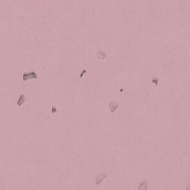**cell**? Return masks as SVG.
<instances>
[{
  "label": "cell",
  "instance_id": "5b68a950",
  "mask_svg": "<svg viewBox=\"0 0 190 190\" xmlns=\"http://www.w3.org/2000/svg\"><path fill=\"white\" fill-rule=\"evenodd\" d=\"M107 56V54L104 52H103L102 50H99L97 53V57L99 59H104V58L106 57Z\"/></svg>",
  "mask_w": 190,
  "mask_h": 190
},
{
  "label": "cell",
  "instance_id": "52a82bcc",
  "mask_svg": "<svg viewBox=\"0 0 190 190\" xmlns=\"http://www.w3.org/2000/svg\"><path fill=\"white\" fill-rule=\"evenodd\" d=\"M158 81H159V80H158V78H153V79H152V83H153L155 84L156 85H158Z\"/></svg>",
  "mask_w": 190,
  "mask_h": 190
},
{
  "label": "cell",
  "instance_id": "ba28073f",
  "mask_svg": "<svg viewBox=\"0 0 190 190\" xmlns=\"http://www.w3.org/2000/svg\"><path fill=\"white\" fill-rule=\"evenodd\" d=\"M57 112V109L54 106L52 107V113H55V112Z\"/></svg>",
  "mask_w": 190,
  "mask_h": 190
},
{
  "label": "cell",
  "instance_id": "3957f363",
  "mask_svg": "<svg viewBox=\"0 0 190 190\" xmlns=\"http://www.w3.org/2000/svg\"><path fill=\"white\" fill-rule=\"evenodd\" d=\"M107 176H108L107 174H99L98 176L96 177V179H95V181H96L97 185H99V184H100V183L105 179V178Z\"/></svg>",
  "mask_w": 190,
  "mask_h": 190
},
{
  "label": "cell",
  "instance_id": "9c48e42d",
  "mask_svg": "<svg viewBox=\"0 0 190 190\" xmlns=\"http://www.w3.org/2000/svg\"><path fill=\"white\" fill-rule=\"evenodd\" d=\"M85 73H86V70H83V71H82V74H81V75H80V77H81V78H82V76H83V74H84Z\"/></svg>",
  "mask_w": 190,
  "mask_h": 190
},
{
  "label": "cell",
  "instance_id": "6da1fadb",
  "mask_svg": "<svg viewBox=\"0 0 190 190\" xmlns=\"http://www.w3.org/2000/svg\"><path fill=\"white\" fill-rule=\"evenodd\" d=\"M38 78L36 73L34 71H32L29 73H25L23 75V80L24 81H26V80H29V79H36Z\"/></svg>",
  "mask_w": 190,
  "mask_h": 190
},
{
  "label": "cell",
  "instance_id": "277c9868",
  "mask_svg": "<svg viewBox=\"0 0 190 190\" xmlns=\"http://www.w3.org/2000/svg\"><path fill=\"white\" fill-rule=\"evenodd\" d=\"M147 186H148V184L146 181L143 180L142 182H141L140 185L138 187V190H147Z\"/></svg>",
  "mask_w": 190,
  "mask_h": 190
},
{
  "label": "cell",
  "instance_id": "7a4b0ae2",
  "mask_svg": "<svg viewBox=\"0 0 190 190\" xmlns=\"http://www.w3.org/2000/svg\"><path fill=\"white\" fill-rule=\"evenodd\" d=\"M119 108V104L114 100H111L109 102V108L111 112H115L117 109Z\"/></svg>",
  "mask_w": 190,
  "mask_h": 190
},
{
  "label": "cell",
  "instance_id": "8992f818",
  "mask_svg": "<svg viewBox=\"0 0 190 190\" xmlns=\"http://www.w3.org/2000/svg\"><path fill=\"white\" fill-rule=\"evenodd\" d=\"M24 101H25V97L24 95V94H22L21 96H20V97H19V99H18V101H17V105L19 106H21V105L24 102Z\"/></svg>",
  "mask_w": 190,
  "mask_h": 190
}]
</instances>
